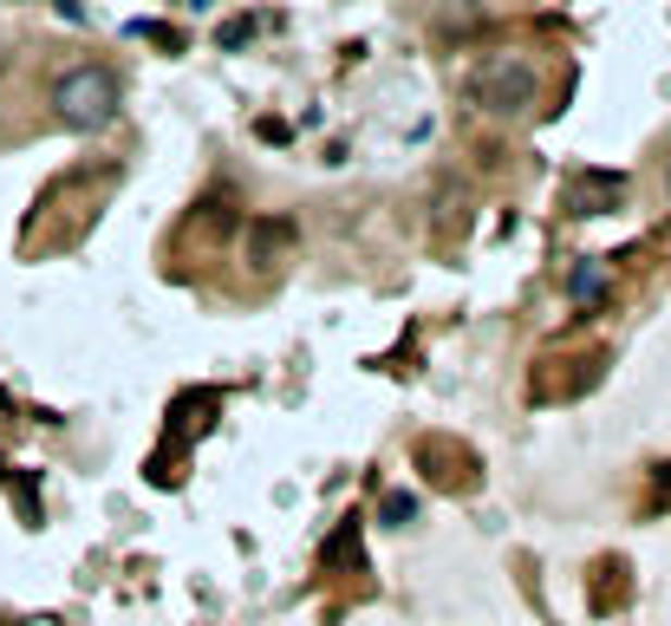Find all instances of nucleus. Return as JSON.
<instances>
[{"label":"nucleus","instance_id":"obj_3","mask_svg":"<svg viewBox=\"0 0 671 626\" xmlns=\"http://www.w3.org/2000/svg\"><path fill=\"white\" fill-rule=\"evenodd\" d=\"M287 242H294V222H281V216H261V222H248V261L274 268V261L287 255Z\"/></svg>","mask_w":671,"mask_h":626},{"label":"nucleus","instance_id":"obj_6","mask_svg":"<svg viewBox=\"0 0 671 626\" xmlns=\"http://www.w3.org/2000/svg\"><path fill=\"white\" fill-rule=\"evenodd\" d=\"M600 281H607V268H600V261H587V268H574V281H568V287H574V300H587V294H600Z\"/></svg>","mask_w":671,"mask_h":626},{"label":"nucleus","instance_id":"obj_2","mask_svg":"<svg viewBox=\"0 0 671 626\" xmlns=\"http://www.w3.org/2000/svg\"><path fill=\"white\" fill-rule=\"evenodd\" d=\"M52 111H59V124H72V131H104V124L117 118V78H111L104 65H72V72L52 85Z\"/></svg>","mask_w":671,"mask_h":626},{"label":"nucleus","instance_id":"obj_7","mask_svg":"<svg viewBox=\"0 0 671 626\" xmlns=\"http://www.w3.org/2000/svg\"><path fill=\"white\" fill-rule=\"evenodd\" d=\"M196 7H215V0H196Z\"/></svg>","mask_w":671,"mask_h":626},{"label":"nucleus","instance_id":"obj_5","mask_svg":"<svg viewBox=\"0 0 671 626\" xmlns=\"http://www.w3.org/2000/svg\"><path fill=\"white\" fill-rule=\"evenodd\" d=\"M378 516H385V523H392V529H405V523H418V496H411V490H392V496H385V510H378Z\"/></svg>","mask_w":671,"mask_h":626},{"label":"nucleus","instance_id":"obj_8","mask_svg":"<svg viewBox=\"0 0 671 626\" xmlns=\"http://www.w3.org/2000/svg\"><path fill=\"white\" fill-rule=\"evenodd\" d=\"M666 189H671V170H666Z\"/></svg>","mask_w":671,"mask_h":626},{"label":"nucleus","instance_id":"obj_1","mask_svg":"<svg viewBox=\"0 0 671 626\" xmlns=\"http://www.w3.org/2000/svg\"><path fill=\"white\" fill-rule=\"evenodd\" d=\"M463 91H470V105L489 111V118H522V111L542 98V72H535L529 59H515V52H496V59H483V65L463 78Z\"/></svg>","mask_w":671,"mask_h":626},{"label":"nucleus","instance_id":"obj_4","mask_svg":"<svg viewBox=\"0 0 671 626\" xmlns=\"http://www.w3.org/2000/svg\"><path fill=\"white\" fill-rule=\"evenodd\" d=\"M620 196H626V176H607V170H600V176H581V183L568 189V209H574V216H600V202H620Z\"/></svg>","mask_w":671,"mask_h":626}]
</instances>
